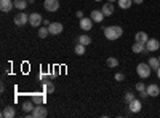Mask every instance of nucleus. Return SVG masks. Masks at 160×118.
<instances>
[{
  "label": "nucleus",
  "mask_w": 160,
  "mask_h": 118,
  "mask_svg": "<svg viewBox=\"0 0 160 118\" xmlns=\"http://www.w3.org/2000/svg\"><path fill=\"white\" fill-rule=\"evenodd\" d=\"M122 35H123V29L120 26H108V27H104V37L111 42L118 40Z\"/></svg>",
  "instance_id": "f257e3e1"
},
{
  "label": "nucleus",
  "mask_w": 160,
  "mask_h": 118,
  "mask_svg": "<svg viewBox=\"0 0 160 118\" xmlns=\"http://www.w3.org/2000/svg\"><path fill=\"white\" fill-rule=\"evenodd\" d=\"M48 115L47 107H43L42 104H35V107L31 113H26V116H34V118H45Z\"/></svg>",
  "instance_id": "f03ea898"
},
{
  "label": "nucleus",
  "mask_w": 160,
  "mask_h": 118,
  "mask_svg": "<svg viewBox=\"0 0 160 118\" xmlns=\"http://www.w3.org/2000/svg\"><path fill=\"white\" fill-rule=\"evenodd\" d=\"M151 65L148 64V62H141V64H138V67H136V72H138V77H141V78H148L149 75H151Z\"/></svg>",
  "instance_id": "7ed1b4c3"
},
{
  "label": "nucleus",
  "mask_w": 160,
  "mask_h": 118,
  "mask_svg": "<svg viewBox=\"0 0 160 118\" xmlns=\"http://www.w3.org/2000/svg\"><path fill=\"white\" fill-rule=\"evenodd\" d=\"M43 8L50 13H55L59 8V0H45L43 2Z\"/></svg>",
  "instance_id": "20e7f679"
},
{
  "label": "nucleus",
  "mask_w": 160,
  "mask_h": 118,
  "mask_svg": "<svg viewBox=\"0 0 160 118\" xmlns=\"http://www.w3.org/2000/svg\"><path fill=\"white\" fill-rule=\"evenodd\" d=\"M42 22H43V18L40 13H32V15H29V24L32 27H38Z\"/></svg>",
  "instance_id": "39448f33"
},
{
  "label": "nucleus",
  "mask_w": 160,
  "mask_h": 118,
  "mask_svg": "<svg viewBox=\"0 0 160 118\" xmlns=\"http://www.w3.org/2000/svg\"><path fill=\"white\" fill-rule=\"evenodd\" d=\"M13 21H15L16 26H19V27H21V26H24L26 22H29V15H26L24 11H21V13H18V15L13 18Z\"/></svg>",
  "instance_id": "423d86ee"
},
{
  "label": "nucleus",
  "mask_w": 160,
  "mask_h": 118,
  "mask_svg": "<svg viewBox=\"0 0 160 118\" xmlns=\"http://www.w3.org/2000/svg\"><path fill=\"white\" fill-rule=\"evenodd\" d=\"M48 31H50L51 35H59V34L64 31V27H62L61 22H51V24L48 26Z\"/></svg>",
  "instance_id": "0eeeda50"
},
{
  "label": "nucleus",
  "mask_w": 160,
  "mask_h": 118,
  "mask_svg": "<svg viewBox=\"0 0 160 118\" xmlns=\"http://www.w3.org/2000/svg\"><path fill=\"white\" fill-rule=\"evenodd\" d=\"M128 109H130L131 113H138V112H141V109H142V104H141L139 99H135V101H131V102L128 104Z\"/></svg>",
  "instance_id": "6e6552de"
},
{
  "label": "nucleus",
  "mask_w": 160,
  "mask_h": 118,
  "mask_svg": "<svg viewBox=\"0 0 160 118\" xmlns=\"http://www.w3.org/2000/svg\"><path fill=\"white\" fill-rule=\"evenodd\" d=\"M90 18L93 19V22H98V24H101L102 21H104V13L102 11H99V10H93L91 11V15H90Z\"/></svg>",
  "instance_id": "1a4fd4ad"
},
{
  "label": "nucleus",
  "mask_w": 160,
  "mask_h": 118,
  "mask_svg": "<svg viewBox=\"0 0 160 118\" xmlns=\"http://www.w3.org/2000/svg\"><path fill=\"white\" fill-rule=\"evenodd\" d=\"M146 48H148L149 53L151 51H157L160 48V42L157 40V38H149V40L146 42Z\"/></svg>",
  "instance_id": "9d476101"
},
{
  "label": "nucleus",
  "mask_w": 160,
  "mask_h": 118,
  "mask_svg": "<svg viewBox=\"0 0 160 118\" xmlns=\"http://www.w3.org/2000/svg\"><path fill=\"white\" fill-rule=\"evenodd\" d=\"M15 8V2H11V0H0V10L3 13H8Z\"/></svg>",
  "instance_id": "9b49d317"
},
{
  "label": "nucleus",
  "mask_w": 160,
  "mask_h": 118,
  "mask_svg": "<svg viewBox=\"0 0 160 118\" xmlns=\"http://www.w3.org/2000/svg\"><path fill=\"white\" fill-rule=\"evenodd\" d=\"M93 27V19L91 18H82L80 19V29L82 31H91Z\"/></svg>",
  "instance_id": "f8f14e48"
},
{
  "label": "nucleus",
  "mask_w": 160,
  "mask_h": 118,
  "mask_svg": "<svg viewBox=\"0 0 160 118\" xmlns=\"http://www.w3.org/2000/svg\"><path fill=\"white\" fill-rule=\"evenodd\" d=\"M146 50H148V48H146V43H141V42H135V43H133V46H131V51H133L135 54L144 53Z\"/></svg>",
  "instance_id": "ddd939ff"
},
{
  "label": "nucleus",
  "mask_w": 160,
  "mask_h": 118,
  "mask_svg": "<svg viewBox=\"0 0 160 118\" xmlns=\"http://www.w3.org/2000/svg\"><path fill=\"white\" fill-rule=\"evenodd\" d=\"M114 3H111V2H108V3H104L102 5V8H101V11L104 13V16H112L114 15Z\"/></svg>",
  "instance_id": "4468645a"
},
{
  "label": "nucleus",
  "mask_w": 160,
  "mask_h": 118,
  "mask_svg": "<svg viewBox=\"0 0 160 118\" xmlns=\"http://www.w3.org/2000/svg\"><path fill=\"white\" fill-rule=\"evenodd\" d=\"M15 115H16V110H15V107H11V106H7L2 110V116L3 118H13Z\"/></svg>",
  "instance_id": "2eb2a0df"
},
{
  "label": "nucleus",
  "mask_w": 160,
  "mask_h": 118,
  "mask_svg": "<svg viewBox=\"0 0 160 118\" xmlns=\"http://www.w3.org/2000/svg\"><path fill=\"white\" fill-rule=\"evenodd\" d=\"M146 91H148V94H149L151 97H155V96L160 94V88H158V85H149L148 88H146Z\"/></svg>",
  "instance_id": "dca6fc26"
},
{
  "label": "nucleus",
  "mask_w": 160,
  "mask_h": 118,
  "mask_svg": "<svg viewBox=\"0 0 160 118\" xmlns=\"http://www.w3.org/2000/svg\"><path fill=\"white\" fill-rule=\"evenodd\" d=\"M149 40V35L146 34V32H136V35H135V42H141V43H146Z\"/></svg>",
  "instance_id": "f3484780"
},
{
  "label": "nucleus",
  "mask_w": 160,
  "mask_h": 118,
  "mask_svg": "<svg viewBox=\"0 0 160 118\" xmlns=\"http://www.w3.org/2000/svg\"><path fill=\"white\" fill-rule=\"evenodd\" d=\"M34 107H35L34 101H26V102L22 104V112H24V113H31V112L34 110Z\"/></svg>",
  "instance_id": "a211bd4d"
},
{
  "label": "nucleus",
  "mask_w": 160,
  "mask_h": 118,
  "mask_svg": "<svg viewBox=\"0 0 160 118\" xmlns=\"http://www.w3.org/2000/svg\"><path fill=\"white\" fill-rule=\"evenodd\" d=\"M148 64L151 65V69H152V70L157 72V69L160 67V59H158V58H149V62H148Z\"/></svg>",
  "instance_id": "6ab92c4d"
},
{
  "label": "nucleus",
  "mask_w": 160,
  "mask_h": 118,
  "mask_svg": "<svg viewBox=\"0 0 160 118\" xmlns=\"http://www.w3.org/2000/svg\"><path fill=\"white\" fill-rule=\"evenodd\" d=\"M15 2V8H18L19 11H24L28 7V0H13Z\"/></svg>",
  "instance_id": "aec40b11"
},
{
  "label": "nucleus",
  "mask_w": 160,
  "mask_h": 118,
  "mask_svg": "<svg viewBox=\"0 0 160 118\" xmlns=\"http://www.w3.org/2000/svg\"><path fill=\"white\" fill-rule=\"evenodd\" d=\"M117 3H118V7L122 8V10H128L133 5V0H118Z\"/></svg>",
  "instance_id": "412c9836"
},
{
  "label": "nucleus",
  "mask_w": 160,
  "mask_h": 118,
  "mask_svg": "<svg viewBox=\"0 0 160 118\" xmlns=\"http://www.w3.org/2000/svg\"><path fill=\"white\" fill-rule=\"evenodd\" d=\"M78 43H82V45L88 46V45L91 43V37H88L87 34H82V35L78 37Z\"/></svg>",
  "instance_id": "4be33fe9"
},
{
  "label": "nucleus",
  "mask_w": 160,
  "mask_h": 118,
  "mask_svg": "<svg viewBox=\"0 0 160 118\" xmlns=\"http://www.w3.org/2000/svg\"><path fill=\"white\" fill-rule=\"evenodd\" d=\"M106 64H108V67H111V69H115L117 65H118V59L117 58H108V61H106Z\"/></svg>",
  "instance_id": "5701e85b"
},
{
  "label": "nucleus",
  "mask_w": 160,
  "mask_h": 118,
  "mask_svg": "<svg viewBox=\"0 0 160 118\" xmlns=\"http://www.w3.org/2000/svg\"><path fill=\"white\" fill-rule=\"evenodd\" d=\"M32 101H34V104H45V94H42V93L34 94Z\"/></svg>",
  "instance_id": "b1692460"
},
{
  "label": "nucleus",
  "mask_w": 160,
  "mask_h": 118,
  "mask_svg": "<svg viewBox=\"0 0 160 118\" xmlns=\"http://www.w3.org/2000/svg\"><path fill=\"white\" fill-rule=\"evenodd\" d=\"M74 51H75V54H78V56H83V54H85V45H82V43H77V45H75V48H74Z\"/></svg>",
  "instance_id": "393cba45"
},
{
  "label": "nucleus",
  "mask_w": 160,
  "mask_h": 118,
  "mask_svg": "<svg viewBox=\"0 0 160 118\" xmlns=\"http://www.w3.org/2000/svg\"><path fill=\"white\" fill-rule=\"evenodd\" d=\"M43 89H45V93L51 94L53 91H55V85H53V82H45L43 83Z\"/></svg>",
  "instance_id": "a878e982"
},
{
  "label": "nucleus",
  "mask_w": 160,
  "mask_h": 118,
  "mask_svg": "<svg viewBox=\"0 0 160 118\" xmlns=\"http://www.w3.org/2000/svg\"><path fill=\"white\" fill-rule=\"evenodd\" d=\"M48 34H50V31H48L47 26H45V27H40V29H38V38H47Z\"/></svg>",
  "instance_id": "bb28decb"
},
{
  "label": "nucleus",
  "mask_w": 160,
  "mask_h": 118,
  "mask_svg": "<svg viewBox=\"0 0 160 118\" xmlns=\"http://www.w3.org/2000/svg\"><path fill=\"white\" fill-rule=\"evenodd\" d=\"M136 97H135V94H133V93H130V91H128V93H125V97H123V101L127 102V104H130L131 101H135Z\"/></svg>",
  "instance_id": "cd10ccee"
},
{
  "label": "nucleus",
  "mask_w": 160,
  "mask_h": 118,
  "mask_svg": "<svg viewBox=\"0 0 160 118\" xmlns=\"http://www.w3.org/2000/svg\"><path fill=\"white\" fill-rule=\"evenodd\" d=\"M123 80H125V75L122 72H117L115 73V82H123Z\"/></svg>",
  "instance_id": "c85d7f7f"
},
{
  "label": "nucleus",
  "mask_w": 160,
  "mask_h": 118,
  "mask_svg": "<svg viewBox=\"0 0 160 118\" xmlns=\"http://www.w3.org/2000/svg\"><path fill=\"white\" fill-rule=\"evenodd\" d=\"M146 88H148V86H146L142 82H139V83H136V89L139 91V93H141V91H146Z\"/></svg>",
  "instance_id": "c756f323"
},
{
  "label": "nucleus",
  "mask_w": 160,
  "mask_h": 118,
  "mask_svg": "<svg viewBox=\"0 0 160 118\" xmlns=\"http://www.w3.org/2000/svg\"><path fill=\"white\" fill-rule=\"evenodd\" d=\"M75 16L82 19V18H83V13H82V11H77V13H75Z\"/></svg>",
  "instance_id": "7c9ffc66"
},
{
  "label": "nucleus",
  "mask_w": 160,
  "mask_h": 118,
  "mask_svg": "<svg viewBox=\"0 0 160 118\" xmlns=\"http://www.w3.org/2000/svg\"><path fill=\"white\" fill-rule=\"evenodd\" d=\"M42 24H43V26H47V27H48V26H50V24H51V22H50V21H48V19H43V22H42Z\"/></svg>",
  "instance_id": "2f4dec72"
},
{
  "label": "nucleus",
  "mask_w": 160,
  "mask_h": 118,
  "mask_svg": "<svg viewBox=\"0 0 160 118\" xmlns=\"http://www.w3.org/2000/svg\"><path fill=\"white\" fill-rule=\"evenodd\" d=\"M144 2V0H133V3H136V5H141Z\"/></svg>",
  "instance_id": "473e14b6"
},
{
  "label": "nucleus",
  "mask_w": 160,
  "mask_h": 118,
  "mask_svg": "<svg viewBox=\"0 0 160 118\" xmlns=\"http://www.w3.org/2000/svg\"><path fill=\"white\" fill-rule=\"evenodd\" d=\"M40 80H47V73H42V75H40Z\"/></svg>",
  "instance_id": "72a5a7b5"
},
{
  "label": "nucleus",
  "mask_w": 160,
  "mask_h": 118,
  "mask_svg": "<svg viewBox=\"0 0 160 118\" xmlns=\"http://www.w3.org/2000/svg\"><path fill=\"white\" fill-rule=\"evenodd\" d=\"M157 77H158V78H160V67H158V69H157Z\"/></svg>",
  "instance_id": "f704fd0d"
},
{
  "label": "nucleus",
  "mask_w": 160,
  "mask_h": 118,
  "mask_svg": "<svg viewBox=\"0 0 160 118\" xmlns=\"http://www.w3.org/2000/svg\"><path fill=\"white\" fill-rule=\"evenodd\" d=\"M108 2H111V3H114V2H118V0H108Z\"/></svg>",
  "instance_id": "c9c22d12"
},
{
  "label": "nucleus",
  "mask_w": 160,
  "mask_h": 118,
  "mask_svg": "<svg viewBox=\"0 0 160 118\" xmlns=\"http://www.w3.org/2000/svg\"><path fill=\"white\" fill-rule=\"evenodd\" d=\"M35 2V0H28V3H34Z\"/></svg>",
  "instance_id": "e433bc0d"
},
{
  "label": "nucleus",
  "mask_w": 160,
  "mask_h": 118,
  "mask_svg": "<svg viewBox=\"0 0 160 118\" xmlns=\"http://www.w3.org/2000/svg\"><path fill=\"white\" fill-rule=\"evenodd\" d=\"M95 2H102V0H95Z\"/></svg>",
  "instance_id": "4c0bfd02"
},
{
  "label": "nucleus",
  "mask_w": 160,
  "mask_h": 118,
  "mask_svg": "<svg viewBox=\"0 0 160 118\" xmlns=\"http://www.w3.org/2000/svg\"><path fill=\"white\" fill-rule=\"evenodd\" d=\"M158 59H160V56H158Z\"/></svg>",
  "instance_id": "58836bf2"
}]
</instances>
